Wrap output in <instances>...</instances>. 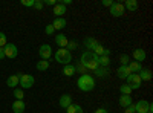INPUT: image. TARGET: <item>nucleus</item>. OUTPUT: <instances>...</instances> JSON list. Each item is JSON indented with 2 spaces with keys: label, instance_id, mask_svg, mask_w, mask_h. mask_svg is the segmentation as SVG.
<instances>
[{
  "label": "nucleus",
  "instance_id": "nucleus-1",
  "mask_svg": "<svg viewBox=\"0 0 153 113\" xmlns=\"http://www.w3.org/2000/svg\"><path fill=\"white\" fill-rule=\"evenodd\" d=\"M98 58L94 52L91 51H84L80 57V64L86 69V70H95L98 67Z\"/></svg>",
  "mask_w": 153,
  "mask_h": 113
},
{
  "label": "nucleus",
  "instance_id": "nucleus-2",
  "mask_svg": "<svg viewBox=\"0 0 153 113\" xmlns=\"http://www.w3.org/2000/svg\"><path fill=\"white\" fill-rule=\"evenodd\" d=\"M76 86L81 92H92L95 89V80L91 73H83L76 80Z\"/></svg>",
  "mask_w": 153,
  "mask_h": 113
},
{
  "label": "nucleus",
  "instance_id": "nucleus-3",
  "mask_svg": "<svg viewBox=\"0 0 153 113\" xmlns=\"http://www.w3.org/2000/svg\"><path fill=\"white\" fill-rule=\"evenodd\" d=\"M54 58H55L57 63H60V64H63V66L72 63V54H71V51H68V49H57V52L54 54Z\"/></svg>",
  "mask_w": 153,
  "mask_h": 113
},
{
  "label": "nucleus",
  "instance_id": "nucleus-4",
  "mask_svg": "<svg viewBox=\"0 0 153 113\" xmlns=\"http://www.w3.org/2000/svg\"><path fill=\"white\" fill-rule=\"evenodd\" d=\"M19 78H20L19 86H22V90L31 89V87L34 86V83H35L34 77H32V75H29V73H19Z\"/></svg>",
  "mask_w": 153,
  "mask_h": 113
},
{
  "label": "nucleus",
  "instance_id": "nucleus-5",
  "mask_svg": "<svg viewBox=\"0 0 153 113\" xmlns=\"http://www.w3.org/2000/svg\"><path fill=\"white\" fill-rule=\"evenodd\" d=\"M126 84L127 86H130V89L132 90H136V89H139L141 87V84H143V81H141V78H139V75L138 73H130L129 77L126 78Z\"/></svg>",
  "mask_w": 153,
  "mask_h": 113
},
{
  "label": "nucleus",
  "instance_id": "nucleus-6",
  "mask_svg": "<svg viewBox=\"0 0 153 113\" xmlns=\"http://www.w3.org/2000/svg\"><path fill=\"white\" fill-rule=\"evenodd\" d=\"M109 12H110V16L112 17H123L124 16V5L123 3H118V2H113V5L109 8Z\"/></svg>",
  "mask_w": 153,
  "mask_h": 113
},
{
  "label": "nucleus",
  "instance_id": "nucleus-7",
  "mask_svg": "<svg viewBox=\"0 0 153 113\" xmlns=\"http://www.w3.org/2000/svg\"><path fill=\"white\" fill-rule=\"evenodd\" d=\"M38 55H40L42 60H48L52 57V47H51L49 44H42L40 47H38Z\"/></svg>",
  "mask_w": 153,
  "mask_h": 113
},
{
  "label": "nucleus",
  "instance_id": "nucleus-8",
  "mask_svg": "<svg viewBox=\"0 0 153 113\" xmlns=\"http://www.w3.org/2000/svg\"><path fill=\"white\" fill-rule=\"evenodd\" d=\"M3 51H5V58H16L19 55V49L16 44H12V43H8L5 47H3Z\"/></svg>",
  "mask_w": 153,
  "mask_h": 113
},
{
  "label": "nucleus",
  "instance_id": "nucleus-9",
  "mask_svg": "<svg viewBox=\"0 0 153 113\" xmlns=\"http://www.w3.org/2000/svg\"><path fill=\"white\" fill-rule=\"evenodd\" d=\"M133 106H135V112L136 113H147L152 109V104L149 101H146V99H141V101H138Z\"/></svg>",
  "mask_w": 153,
  "mask_h": 113
},
{
  "label": "nucleus",
  "instance_id": "nucleus-10",
  "mask_svg": "<svg viewBox=\"0 0 153 113\" xmlns=\"http://www.w3.org/2000/svg\"><path fill=\"white\" fill-rule=\"evenodd\" d=\"M72 104V96L69 93H65V95H61L60 99H58V106L61 109H68L69 106Z\"/></svg>",
  "mask_w": 153,
  "mask_h": 113
},
{
  "label": "nucleus",
  "instance_id": "nucleus-11",
  "mask_svg": "<svg viewBox=\"0 0 153 113\" xmlns=\"http://www.w3.org/2000/svg\"><path fill=\"white\" fill-rule=\"evenodd\" d=\"M98 44H100V43L94 38V37H86V38H84V47L87 49V51H91V52L94 51Z\"/></svg>",
  "mask_w": 153,
  "mask_h": 113
},
{
  "label": "nucleus",
  "instance_id": "nucleus-12",
  "mask_svg": "<svg viewBox=\"0 0 153 113\" xmlns=\"http://www.w3.org/2000/svg\"><path fill=\"white\" fill-rule=\"evenodd\" d=\"M55 43H57V46H58L60 49H66L69 40H68V37H66L65 34H58V35L55 37Z\"/></svg>",
  "mask_w": 153,
  "mask_h": 113
},
{
  "label": "nucleus",
  "instance_id": "nucleus-13",
  "mask_svg": "<svg viewBox=\"0 0 153 113\" xmlns=\"http://www.w3.org/2000/svg\"><path fill=\"white\" fill-rule=\"evenodd\" d=\"M132 57L135 58V61H138V63H141V64H143V61L146 60L147 54H146L144 49H135L133 54H132Z\"/></svg>",
  "mask_w": 153,
  "mask_h": 113
},
{
  "label": "nucleus",
  "instance_id": "nucleus-14",
  "mask_svg": "<svg viewBox=\"0 0 153 113\" xmlns=\"http://www.w3.org/2000/svg\"><path fill=\"white\" fill-rule=\"evenodd\" d=\"M130 73H132V72L129 70V67H127V66H120L118 70H117V75H118L120 80H126Z\"/></svg>",
  "mask_w": 153,
  "mask_h": 113
},
{
  "label": "nucleus",
  "instance_id": "nucleus-15",
  "mask_svg": "<svg viewBox=\"0 0 153 113\" xmlns=\"http://www.w3.org/2000/svg\"><path fill=\"white\" fill-rule=\"evenodd\" d=\"M51 24L54 26L55 31H60V29H65V28H66V20L63 18V17H58V18H55Z\"/></svg>",
  "mask_w": 153,
  "mask_h": 113
},
{
  "label": "nucleus",
  "instance_id": "nucleus-16",
  "mask_svg": "<svg viewBox=\"0 0 153 113\" xmlns=\"http://www.w3.org/2000/svg\"><path fill=\"white\" fill-rule=\"evenodd\" d=\"M25 109H26V106H25L23 101H19V99H16V101L12 103V112H14V113H23Z\"/></svg>",
  "mask_w": 153,
  "mask_h": 113
},
{
  "label": "nucleus",
  "instance_id": "nucleus-17",
  "mask_svg": "<svg viewBox=\"0 0 153 113\" xmlns=\"http://www.w3.org/2000/svg\"><path fill=\"white\" fill-rule=\"evenodd\" d=\"M127 67H129V70L132 73H139L141 69H143V64H141V63H138V61H130L129 64H127Z\"/></svg>",
  "mask_w": 153,
  "mask_h": 113
},
{
  "label": "nucleus",
  "instance_id": "nucleus-18",
  "mask_svg": "<svg viewBox=\"0 0 153 113\" xmlns=\"http://www.w3.org/2000/svg\"><path fill=\"white\" fill-rule=\"evenodd\" d=\"M130 104H133L132 103V95H120V106L121 107H129Z\"/></svg>",
  "mask_w": 153,
  "mask_h": 113
},
{
  "label": "nucleus",
  "instance_id": "nucleus-19",
  "mask_svg": "<svg viewBox=\"0 0 153 113\" xmlns=\"http://www.w3.org/2000/svg\"><path fill=\"white\" fill-rule=\"evenodd\" d=\"M54 14H55V17L58 18V17H63L66 14V6L63 5V3H57L55 6H54Z\"/></svg>",
  "mask_w": 153,
  "mask_h": 113
},
{
  "label": "nucleus",
  "instance_id": "nucleus-20",
  "mask_svg": "<svg viewBox=\"0 0 153 113\" xmlns=\"http://www.w3.org/2000/svg\"><path fill=\"white\" fill-rule=\"evenodd\" d=\"M94 72H95V75H97L98 78H106L107 75H109V72H110V69L109 67H103V66H98Z\"/></svg>",
  "mask_w": 153,
  "mask_h": 113
},
{
  "label": "nucleus",
  "instance_id": "nucleus-21",
  "mask_svg": "<svg viewBox=\"0 0 153 113\" xmlns=\"http://www.w3.org/2000/svg\"><path fill=\"white\" fill-rule=\"evenodd\" d=\"M19 81H20V78H19V73H17V75H11V77L6 80V84L11 87V89H16V87L19 86Z\"/></svg>",
  "mask_w": 153,
  "mask_h": 113
},
{
  "label": "nucleus",
  "instance_id": "nucleus-22",
  "mask_svg": "<svg viewBox=\"0 0 153 113\" xmlns=\"http://www.w3.org/2000/svg\"><path fill=\"white\" fill-rule=\"evenodd\" d=\"M123 5H124V9L130 11V12H135L138 9V2H136V0H127V2L123 3Z\"/></svg>",
  "mask_w": 153,
  "mask_h": 113
},
{
  "label": "nucleus",
  "instance_id": "nucleus-23",
  "mask_svg": "<svg viewBox=\"0 0 153 113\" xmlns=\"http://www.w3.org/2000/svg\"><path fill=\"white\" fill-rule=\"evenodd\" d=\"M63 73L66 75V77H72V75H75L76 73V70H75V66L72 64H66V66H63Z\"/></svg>",
  "mask_w": 153,
  "mask_h": 113
},
{
  "label": "nucleus",
  "instance_id": "nucleus-24",
  "mask_svg": "<svg viewBox=\"0 0 153 113\" xmlns=\"http://www.w3.org/2000/svg\"><path fill=\"white\" fill-rule=\"evenodd\" d=\"M138 75H139V78H141V81H150L152 80V72L149 69H141V72Z\"/></svg>",
  "mask_w": 153,
  "mask_h": 113
},
{
  "label": "nucleus",
  "instance_id": "nucleus-25",
  "mask_svg": "<svg viewBox=\"0 0 153 113\" xmlns=\"http://www.w3.org/2000/svg\"><path fill=\"white\" fill-rule=\"evenodd\" d=\"M66 113H83V107L80 104H71L68 109H66Z\"/></svg>",
  "mask_w": 153,
  "mask_h": 113
},
{
  "label": "nucleus",
  "instance_id": "nucleus-26",
  "mask_svg": "<svg viewBox=\"0 0 153 113\" xmlns=\"http://www.w3.org/2000/svg\"><path fill=\"white\" fill-rule=\"evenodd\" d=\"M49 61L48 60H42V61H38L37 63V70H40V72H45V70H48L49 69Z\"/></svg>",
  "mask_w": 153,
  "mask_h": 113
},
{
  "label": "nucleus",
  "instance_id": "nucleus-27",
  "mask_svg": "<svg viewBox=\"0 0 153 113\" xmlns=\"http://www.w3.org/2000/svg\"><path fill=\"white\" fill-rule=\"evenodd\" d=\"M98 66H103V67H109L110 66V58L109 57H100L98 58Z\"/></svg>",
  "mask_w": 153,
  "mask_h": 113
},
{
  "label": "nucleus",
  "instance_id": "nucleus-28",
  "mask_svg": "<svg viewBox=\"0 0 153 113\" xmlns=\"http://www.w3.org/2000/svg\"><path fill=\"white\" fill-rule=\"evenodd\" d=\"M120 93H121V95H132V89H130V86H127V84L120 86Z\"/></svg>",
  "mask_w": 153,
  "mask_h": 113
},
{
  "label": "nucleus",
  "instance_id": "nucleus-29",
  "mask_svg": "<svg viewBox=\"0 0 153 113\" xmlns=\"http://www.w3.org/2000/svg\"><path fill=\"white\" fill-rule=\"evenodd\" d=\"M14 98H17L19 101H23V98H25V93L22 89H14Z\"/></svg>",
  "mask_w": 153,
  "mask_h": 113
},
{
  "label": "nucleus",
  "instance_id": "nucleus-30",
  "mask_svg": "<svg viewBox=\"0 0 153 113\" xmlns=\"http://www.w3.org/2000/svg\"><path fill=\"white\" fill-rule=\"evenodd\" d=\"M8 44V38L5 32H0V47H5Z\"/></svg>",
  "mask_w": 153,
  "mask_h": 113
},
{
  "label": "nucleus",
  "instance_id": "nucleus-31",
  "mask_svg": "<svg viewBox=\"0 0 153 113\" xmlns=\"http://www.w3.org/2000/svg\"><path fill=\"white\" fill-rule=\"evenodd\" d=\"M120 60H121V66H127L130 63V58H129V55H126V54H123L121 57H120Z\"/></svg>",
  "mask_w": 153,
  "mask_h": 113
},
{
  "label": "nucleus",
  "instance_id": "nucleus-32",
  "mask_svg": "<svg viewBox=\"0 0 153 113\" xmlns=\"http://www.w3.org/2000/svg\"><path fill=\"white\" fill-rule=\"evenodd\" d=\"M76 47H78V43H76V41H74V40H71V41L68 43V46H66V49H68V51H69V49H71V51H74V49H76Z\"/></svg>",
  "mask_w": 153,
  "mask_h": 113
},
{
  "label": "nucleus",
  "instance_id": "nucleus-33",
  "mask_svg": "<svg viewBox=\"0 0 153 113\" xmlns=\"http://www.w3.org/2000/svg\"><path fill=\"white\" fill-rule=\"evenodd\" d=\"M34 3H35V0H22V5H23V6H26V8L34 6Z\"/></svg>",
  "mask_w": 153,
  "mask_h": 113
},
{
  "label": "nucleus",
  "instance_id": "nucleus-34",
  "mask_svg": "<svg viewBox=\"0 0 153 113\" xmlns=\"http://www.w3.org/2000/svg\"><path fill=\"white\" fill-rule=\"evenodd\" d=\"M45 32H46L48 35H52V34L55 32V29H54L52 24H46V29H45Z\"/></svg>",
  "mask_w": 153,
  "mask_h": 113
},
{
  "label": "nucleus",
  "instance_id": "nucleus-35",
  "mask_svg": "<svg viewBox=\"0 0 153 113\" xmlns=\"http://www.w3.org/2000/svg\"><path fill=\"white\" fill-rule=\"evenodd\" d=\"M43 6H45V5H43V2H40V0H35V3H34V8H35V9L42 11V9H43Z\"/></svg>",
  "mask_w": 153,
  "mask_h": 113
},
{
  "label": "nucleus",
  "instance_id": "nucleus-36",
  "mask_svg": "<svg viewBox=\"0 0 153 113\" xmlns=\"http://www.w3.org/2000/svg\"><path fill=\"white\" fill-rule=\"evenodd\" d=\"M58 2H55V0H43V5L46 6H55Z\"/></svg>",
  "mask_w": 153,
  "mask_h": 113
},
{
  "label": "nucleus",
  "instance_id": "nucleus-37",
  "mask_svg": "<svg viewBox=\"0 0 153 113\" xmlns=\"http://www.w3.org/2000/svg\"><path fill=\"white\" fill-rule=\"evenodd\" d=\"M124 113H136V112H135V106H133V104H130L129 107H126Z\"/></svg>",
  "mask_w": 153,
  "mask_h": 113
},
{
  "label": "nucleus",
  "instance_id": "nucleus-38",
  "mask_svg": "<svg viewBox=\"0 0 153 113\" xmlns=\"http://www.w3.org/2000/svg\"><path fill=\"white\" fill-rule=\"evenodd\" d=\"M101 5H103V6H107V8H110V6L113 5V0H103V2H101Z\"/></svg>",
  "mask_w": 153,
  "mask_h": 113
},
{
  "label": "nucleus",
  "instance_id": "nucleus-39",
  "mask_svg": "<svg viewBox=\"0 0 153 113\" xmlns=\"http://www.w3.org/2000/svg\"><path fill=\"white\" fill-rule=\"evenodd\" d=\"M94 113H109V112H107V109H104V107H100V109H97Z\"/></svg>",
  "mask_w": 153,
  "mask_h": 113
},
{
  "label": "nucleus",
  "instance_id": "nucleus-40",
  "mask_svg": "<svg viewBox=\"0 0 153 113\" xmlns=\"http://www.w3.org/2000/svg\"><path fill=\"white\" fill-rule=\"evenodd\" d=\"M5 58V51H3V47H0V60H3Z\"/></svg>",
  "mask_w": 153,
  "mask_h": 113
},
{
  "label": "nucleus",
  "instance_id": "nucleus-41",
  "mask_svg": "<svg viewBox=\"0 0 153 113\" xmlns=\"http://www.w3.org/2000/svg\"><path fill=\"white\" fill-rule=\"evenodd\" d=\"M63 5H65V6H66V5H72V0H65V2H63Z\"/></svg>",
  "mask_w": 153,
  "mask_h": 113
}]
</instances>
